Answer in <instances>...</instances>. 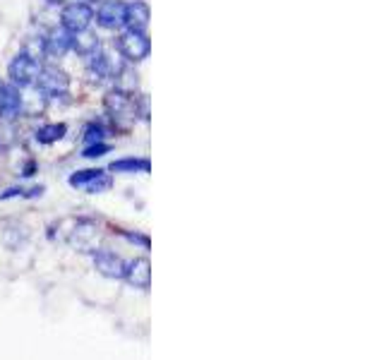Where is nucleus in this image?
Listing matches in <instances>:
<instances>
[{"label":"nucleus","mask_w":384,"mask_h":360,"mask_svg":"<svg viewBox=\"0 0 384 360\" xmlns=\"http://www.w3.org/2000/svg\"><path fill=\"white\" fill-rule=\"evenodd\" d=\"M125 8L123 0H101L99 10H96V22L104 29H118L125 24Z\"/></svg>","instance_id":"nucleus-5"},{"label":"nucleus","mask_w":384,"mask_h":360,"mask_svg":"<svg viewBox=\"0 0 384 360\" xmlns=\"http://www.w3.org/2000/svg\"><path fill=\"white\" fill-rule=\"evenodd\" d=\"M65 133H68V128H65L63 123H51V125H43V128L36 130V140H39L41 144H53V142L63 140Z\"/></svg>","instance_id":"nucleus-14"},{"label":"nucleus","mask_w":384,"mask_h":360,"mask_svg":"<svg viewBox=\"0 0 384 360\" xmlns=\"http://www.w3.org/2000/svg\"><path fill=\"white\" fill-rule=\"evenodd\" d=\"M0 91H3V82H0Z\"/></svg>","instance_id":"nucleus-23"},{"label":"nucleus","mask_w":384,"mask_h":360,"mask_svg":"<svg viewBox=\"0 0 384 360\" xmlns=\"http://www.w3.org/2000/svg\"><path fill=\"white\" fill-rule=\"evenodd\" d=\"M111 185H113V178L108 176V173H101V176L91 180V183L86 185L84 190L89 195H101V193H108V190H111Z\"/></svg>","instance_id":"nucleus-17"},{"label":"nucleus","mask_w":384,"mask_h":360,"mask_svg":"<svg viewBox=\"0 0 384 360\" xmlns=\"http://www.w3.org/2000/svg\"><path fill=\"white\" fill-rule=\"evenodd\" d=\"M48 5H68V0H46Z\"/></svg>","instance_id":"nucleus-22"},{"label":"nucleus","mask_w":384,"mask_h":360,"mask_svg":"<svg viewBox=\"0 0 384 360\" xmlns=\"http://www.w3.org/2000/svg\"><path fill=\"white\" fill-rule=\"evenodd\" d=\"M43 48H46V56L63 58L65 53L72 48V34L65 31L63 27L61 29H53L51 34H48V39H43Z\"/></svg>","instance_id":"nucleus-10"},{"label":"nucleus","mask_w":384,"mask_h":360,"mask_svg":"<svg viewBox=\"0 0 384 360\" xmlns=\"http://www.w3.org/2000/svg\"><path fill=\"white\" fill-rule=\"evenodd\" d=\"M91 20H94V10H91L89 3H82V0H77V3H68L61 13V24H63L65 31H70V34L86 31L91 24Z\"/></svg>","instance_id":"nucleus-1"},{"label":"nucleus","mask_w":384,"mask_h":360,"mask_svg":"<svg viewBox=\"0 0 384 360\" xmlns=\"http://www.w3.org/2000/svg\"><path fill=\"white\" fill-rule=\"evenodd\" d=\"M123 279H128L130 286L147 291V288L151 286V267H149V260L147 257H137V260L130 262V264H125V274H123Z\"/></svg>","instance_id":"nucleus-8"},{"label":"nucleus","mask_w":384,"mask_h":360,"mask_svg":"<svg viewBox=\"0 0 384 360\" xmlns=\"http://www.w3.org/2000/svg\"><path fill=\"white\" fill-rule=\"evenodd\" d=\"M36 75H39V60H34L26 53H20L17 58L10 63V80H13L15 87H31L36 82Z\"/></svg>","instance_id":"nucleus-4"},{"label":"nucleus","mask_w":384,"mask_h":360,"mask_svg":"<svg viewBox=\"0 0 384 360\" xmlns=\"http://www.w3.org/2000/svg\"><path fill=\"white\" fill-rule=\"evenodd\" d=\"M118 51H121V56L130 60V63H139V60H144L149 56L151 43L144 31L128 29L125 34L118 36Z\"/></svg>","instance_id":"nucleus-3"},{"label":"nucleus","mask_w":384,"mask_h":360,"mask_svg":"<svg viewBox=\"0 0 384 360\" xmlns=\"http://www.w3.org/2000/svg\"><path fill=\"white\" fill-rule=\"evenodd\" d=\"M89 3H96V0H89Z\"/></svg>","instance_id":"nucleus-24"},{"label":"nucleus","mask_w":384,"mask_h":360,"mask_svg":"<svg viewBox=\"0 0 384 360\" xmlns=\"http://www.w3.org/2000/svg\"><path fill=\"white\" fill-rule=\"evenodd\" d=\"M94 267L99 274L108 276V279H123V274H125V262L111 250H96Z\"/></svg>","instance_id":"nucleus-6"},{"label":"nucleus","mask_w":384,"mask_h":360,"mask_svg":"<svg viewBox=\"0 0 384 360\" xmlns=\"http://www.w3.org/2000/svg\"><path fill=\"white\" fill-rule=\"evenodd\" d=\"M104 171H99V168H86V171H77L75 176H70V185L72 188H86V185L91 183L94 178H99Z\"/></svg>","instance_id":"nucleus-16"},{"label":"nucleus","mask_w":384,"mask_h":360,"mask_svg":"<svg viewBox=\"0 0 384 360\" xmlns=\"http://www.w3.org/2000/svg\"><path fill=\"white\" fill-rule=\"evenodd\" d=\"M113 173H149V159H121L111 163Z\"/></svg>","instance_id":"nucleus-15"},{"label":"nucleus","mask_w":384,"mask_h":360,"mask_svg":"<svg viewBox=\"0 0 384 360\" xmlns=\"http://www.w3.org/2000/svg\"><path fill=\"white\" fill-rule=\"evenodd\" d=\"M15 125L13 123H0V154L10 149L15 144Z\"/></svg>","instance_id":"nucleus-18"},{"label":"nucleus","mask_w":384,"mask_h":360,"mask_svg":"<svg viewBox=\"0 0 384 360\" xmlns=\"http://www.w3.org/2000/svg\"><path fill=\"white\" fill-rule=\"evenodd\" d=\"M139 116H142L144 120L149 118V96L147 94L139 96Z\"/></svg>","instance_id":"nucleus-21"},{"label":"nucleus","mask_w":384,"mask_h":360,"mask_svg":"<svg viewBox=\"0 0 384 360\" xmlns=\"http://www.w3.org/2000/svg\"><path fill=\"white\" fill-rule=\"evenodd\" d=\"M125 24L132 31H144L149 24V5L142 0H135L125 8Z\"/></svg>","instance_id":"nucleus-11"},{"label":"nucleus","mask_w":384,"mask_h":360,"mask_svg":"<svg viewBox=\"0 0 384 360\" xmlns=\"http://www.w3.org/2000/svg\"><path fill=\"white\" fill-rule=\"evenodd\" d=\"M36 89L46 96H61L70 89V77L68 73L56 65H46V68H39V75H36Z\"/></svg>","instance_id":"nucleus-2"},{"label":"nucleus","mask_w":384,"mask_h":360,"mask_svg":"<svg viewBox=\"0 0 384 360\" xmlns=\"http://www.w3.org/2000/svg\"><path fill=\"white\" fill-rule=\"evenodd\" d=\"M111 151V147L108 144H104V142H91L89 147L84 149V159H99V156H104V154H108Z\"/></svg>","instance_id":"nucleus-19"},{"label":"nucleus","mask_w":384,"mask_h":360,"mask_svg":"<svg viewBox=\"0 0 384 360\" xmlns=\"http://www.w3.org/2000/svg\"><path fill=\"white\" fill-rule=\"evenodd\" d=\"M22 108V94L17 87H3L0 91V118H15Z\"/></svg>","instance_id":"nucleus-12"},{"label":"nucleus","mask_w":384,"mask_h":360,"mask_svg":"<svg viewBox=\"0 0 384 360\" xmlns=\"http://www.w3.org/2000/svg\"><path fill=\"white\" fill-rule=\"evenodd\" d=\"M104 103H106V111L111 113L113 118H128L135 113V101L130 99V94H125V91L121 89L108 91Z\"/></svg>","instance_id":"nucleus-9"},{"label":"nucleus","mask_w":384,"mask_h":360,"mask_svg":"<svg viewBox=\"0 0 384 360\" xmlns=\"http://www.w3.org/2000/svg\"><path fill=\"white\" fill-rule=\"evenodd\" d=\"M96 238V223L91 219H72V228L68 231V240L72 248H79V250H86L91 245V240Z\"/></svg>","instance_id":"nucleus-7"},{"label":"nucleus","mask_w":384,"mask_h":360,"mask_svg":"<svg viewBox=\"0 0 384 360\" xmlns=\"http://www.w3.org/2000/svg\"><path fill=\"white\" fill-rule=\"evenodd\" d=\"M101 137H104V128L96 123H91L89 128L84 130V140L86 142H101Z\"/></svg>","instance_id":"nucleus-20"},{"label":"nucleus","mask_w":384,"mask_h":360,"mask_svg":"<svg viewBox=\"0 0 384 360\" xmlns=\"http://www.w3.org/2000/svg\"><path fill=\"white\" fill-rule=\"evenodd\" d=\"M72 51L82 58H91L96 51H99V36L91 34V31H79V34H72Z\"/></svg>","instance_id":"nucleus-13"}]
</instances>
